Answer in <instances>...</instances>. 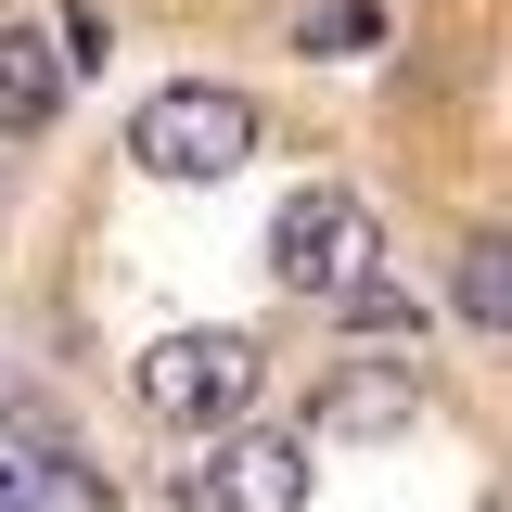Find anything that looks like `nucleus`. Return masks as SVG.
Returning a JSON list of instances; mask_svg holds the SVG:
<instances>
[{"label": "nucleus", "mask_w": 512, "mask_h": 512, "mask_svg": "<svg viewBox=\"0 0 512 512\" xmlns=\"http://www.w3.org/2000/svg\"><path fill=\"white\" fill-rule=\"evenodd\" d=\"M295 39H308V52H372L384 13H372V0H333V13H308V26H295Z\"/></svg>", "instance_id": "6e6552de"}, {"label": "nucleus", "mask_w": 512, "mask_h": 512, "mask_svg": "<svg viewBox=\"0 0 512 512\" xmlns=\"http://www.w3.org/2000/svg\"><path fill=\"white\" fill-rule=\"evenodd\" d=\"M423 410V372L410 359H346V372L308 397V436H397Z\"/></svg>", "instance_id": "20e7f679"}, {"label": "nucleus", "mask_w": 512, "mask_h": 512, "mask_svg": "<svg viewBox=\"0 0 512 512\" xmlns=\"http://www.w3.org/2000/svg\"><path fill=\"white\" fill-rule=\"evenodd\" d=\"M64 116V52L39 39V26H0V128L26 141V128Z\"/></svg>", "instance_id": "423d86ee"}, {"label": "nucleus", "mask_w": 512, "mask_h": 512, "mask_svg": "<svg viewBox=\"0 0 512 512\" xmlns=\"http://www.w3.org/2000/svg\"><path fill=\"white\" fill-rule=\"evenodd\" d=\"M128 154H141L154 180H231L256 154V103L218 90V77H180V90H154V103L128 116Z\"/></svg>", "instance_id": "f257e3e1"}, {"label": "nucleus", "mask_w": 512, "mask_h": 512, "mask_svg": "<svg viewBox=\"0 0 512 512\" xmlns=\"http://www.w3.org/2000/svg\"><path fill=\"white\" fill-rule=\"evenodd\" d=\"M461 320H474V333H512V244L500 231L461 244Z\"/></svg>", "instance_id": "0eeeda50"}, {"label": "nucleus", "mask_w": 512, "mask_h": 512, "mask_svg": "<svg viewBox=\"0 0 512 512\" xmlns=\"http://www.w3.org/2000/svg\"><path fill=\"white\" fill-rule=\"evenodd\" d=\"M0 512H39V461H13V448H0Z\"/></svg>", "instance_id": "9d476101"}, {"label": "nucleus", "mask_w": 512, "mask_h": 512, "mask_svg": "<svg viewBox=\"0 0 512 512\" xmlns=\"http://www.w3.org/2000/svg\"><path fill=\"white\" fill-rule=\"evenodd\" d=\"M128 397H141L167 436H205V423H231L256 397V346L244 333H154V346L128 359Z\"/></svg>", "instance_id": "f03ea898"}, {"label": "nucleus", "mask_w": 512, "mask_h": 512, "mask_svg": "<svg viewBox=\"0 0 512 512\" xmlns=\"http://www.w3.org/2000/svg\"><path fill=\"white\" fill-rule=\"evenodd\" d=\"M372 205L359 192H295L282 218H269V282L282 295H308V308H333L346 282H372Z\"/></svg>", "instance_id": "7ed1b4c3"}, {"label": "nucleus", "mask_w": 512, "mask_h": 512, "mask_svg": "<svg viewBox=\"0 0 512 512\" xmlns=\"http://www.w3.org/2000/svg\"><path fill=\"white\" fill-rule=\"evenodd\" d=\"M103 52H116V26H103V13L77 0V13H64V64H103Z\"/></svg>", "instance_id": "1a4fd4ad"}, {"label": "nucleus", "mask_w": 512, "mask_h": 512, "mask_svg": "<svg viewBox=\"0 0 512 512\" xmlns=\"http://www.w3.org/2000/svg\"><path fill=\"white\" fill-rule=\"evenodd\" d=\"M218 512H308V436H231L205 461Z\"/></svg>", "instance_id": "39448f33"}]
</instances>
